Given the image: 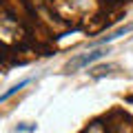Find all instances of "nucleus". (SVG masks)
<instances>
[{
  "mask_svg": "<svg viewBox=\"0 0 133 133\" xmlns=\"http://www.w3.org/2000/svg\"><path fill=\"white\" fill-rule=\"evenodd\" d=\"M104 56H107L104 49H98V51H93V53H87V56H82V58L71 60V62H69V69H80V66H87V64H91V62L100 60V58H104Z\"/></svg>",
  "mask_w": 133,
  "mask_h": 133,
  "instance_id": "nucleus-1",
  "label": "nucleus"
},
{
  "mask_svg": "<svg viewBox=\"0 0 133 133\" xmlns=\"http://www.w3.org/2000/svg\"><path fill=\"white\" fill-rule=\"evenodd\" d=\"M29 82H31V80H29V78H24V80H20L18 84H14V87H11V89H9V91H5V93L0 95V102H7V100H9L11 95H16V93H18V91H20V89H22V87H27Z\"/></svg>",
  "mask_w": 133,
  "mask_h": 133,
  "instance_id": "nucleus-2",
  "label": "nucleus"
},
{
  "mask_svg": "<svg viewBox=\"0 0 133 133\" xmlns=\"http://www.w3.org/2000/svg\"><path fill=\"white\" fill-rule=\"evenodd\" d=\"M131 29H133V24H127V27H122V29H118V31H113L111 36H107V38L98 40V44H107V42H113V40H118L120 36H124V33H129Z\"/></svg>",
  "mask_w": 133,
  "mask_h": 133,
  "instance_id": "nucleus-3",
  "label": "nucleus"
}]
</instances>
